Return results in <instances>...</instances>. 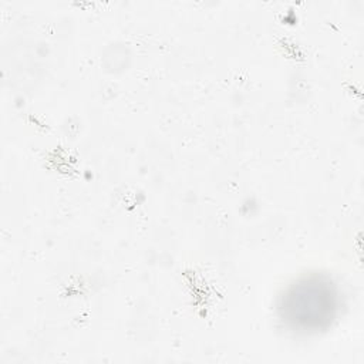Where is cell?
<instances>
[{"instance_id":"obj_1","label":"cell","mask_w":364,"mask_h":364,"mask_svg":"<svg viewBox=\"0 0 364 364\" xmlns=\"http://www.w3.org/2000/svg\"><path fill=\"white\" fill-rule=\"evenodd\" d=\"M283 321L301 331L327 327L337 311V293L324 277L313 274L289 287L279 306Z\"/></svg>"}]
</instances>
